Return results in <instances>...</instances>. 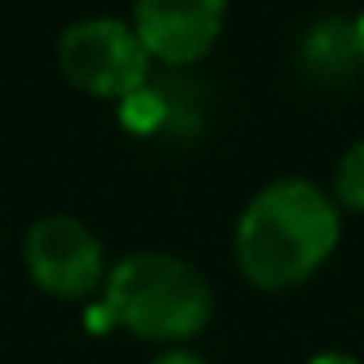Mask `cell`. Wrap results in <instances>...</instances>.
Wrapping results in <instances>:
<instances>
[{
	"mask_svg": "<svg viewBox=\"0 0 364 364\" xmlns=\"http://www.w3.org/2000/svg\"><path fill=\"white\" fill-rule=\"evenodd\" d=\"M22 262L31 283L52 296V300H95L103 296L107 283V253L103 240L73 215H43L31 223L26 240H22Z\"/></svg>",
	"mask_w": 364,
	"mask_h": 364,
	"instance_id": "obj_4",
	"label": "cell"
},
{
	"mask_svg": "<svg viewBox=\"0 0 364 364\" xmlns=\"http://www.w3.org/2000/svg\"><path fill=\"white\" fill-rule=\"evenodd\" d=\"M343 240V210L326 185L309 176H279L262 185L232 232V257L249 287L291 291L309 283Z\"/></svg>",
	"mask_w": 364,
	"mask_h": 364,
	"instance_id": "obj_1",
	"label": "cell"
},
{
	"mask_svg": "<svg viewBox=\"0 0 364 364\" xmlns=\"http://www.w3.org/2000/svg\"><path fill=\"white\" fill-rule=\"evenodd\" d=\"M309 364H360V360L347 355V351H321V355H313Z\"/></svg>",
	"mask_w": 364,
	"mask_h": 364,
	"instance_id": "obj_9",
	"label": "cell"
},
{
	"mask_svg": "<svg viewBox=\"0 0 364 364\" xmlns=\"http://www.w3.org/2000/svg\"><path fill=\"white\" fill-rule=\"evenodd\" d=\"M56 69L77 95L103 99V103H129L133 95H141L150 86L154 60L141 48L133 22L95 14V18H77L60 31Z\"/></svg>",
	"mask_w": 364,
	"mask_h": 364,
	"instance_id": "obj_3",
	"label": "cell"
},
{
	"mask_svg": "<svg viewBox=\"0 0 364 364\" xmlns=\"http://www.w3.org/2000/svg\"><path fill=\"white\" fill-rule=\"evenodd\" d=\"M300 65L317 86H347L360 73L355 22L351 18H321L300 43Z\"/></svg>",
	"mask_w": 364,
	"mask_h": 364,
	"instance_id": "obj_6",
	"label": "cell"
},
{
	"mask_svg": "<svg viewBox=\"0 0 364 364\" xmlns=\"http://www.w3.org/2000/svg\"><path fill=\"white\" fill-rule=\"evenodd\" d=\"M150 364H210L202 351H193V347H167V351H159Z\"/></svg>",
	"mask_w": 364,
	"mask_h": 364,
	"instance_id": "obj_8",
	"label": "cell"
},
{
	"mask_svg": "<svg viewBox=\"0 0 364 364\" xmlns=\"http://www.w3.org/2000/svg\"><path fill=\"white\" fill-rule=\"evenodd\" d=\"M129 22L154 65L193 69L228 26V0H133Z\"/></svg>",
	"mask_w": 364,
	"mask_h": 364,
	"instance_id": "obj_5",
	"label": "cell"
},
{
	"mask_svg": "<svg viewBox=\"0 0 364 364\" xmlns=\"http://www.w3.org/2000/svg\"><path fill=\"white\" fill-rule=\"evenodd\" d=\"M351 22H355V52H360V73H364V14H355Z\"/></svg>",
	"mask_w": 364,
	"mask_h": 364,
	"instance_id": "obj_10",
	"label": "cell"
},
{
	"mask_svg": "<svg viewBox=\"0 0 364 364\" xmlns=\"http://www.w3.org/2000/svg\"><path fill=\"white\" fill-rule=\"evenodd\" d=\"M330 198L338 202V210L364 215V137L343 150V159L334 167V180H330Z\"/></svg>",
	"mask_w": 364,
	"mask_h": 364,
	"instance_id": "obj_7",
	"label": "cell"
},
{
	"mask_svg": "<svg viewBox=\"0 0 364 364\" xmlns=\"http://www.w3.org/2000/svg\"><path fill=\"white\" fill-rule=\"evenodd\" d=\"M103 317L141 343L189 347L215 317V287L185 257L137 249L107 270Z\"/></svg>",
	"mask_w": 364,
	"mask_h": 364,
	"instance_id": "obj_2",
	"label": "cell"
}]
</instances>
